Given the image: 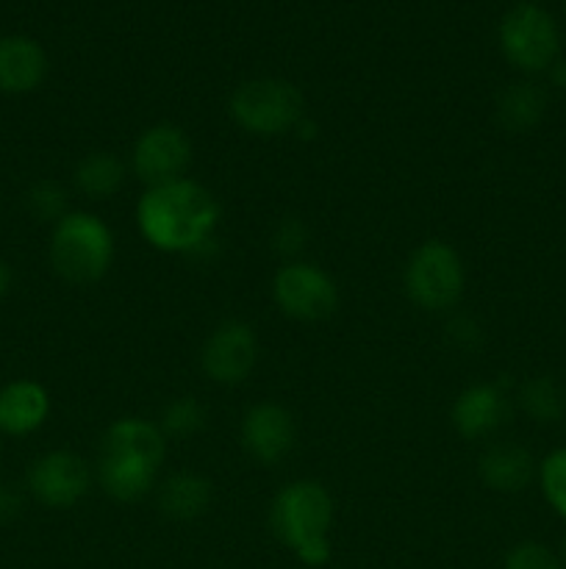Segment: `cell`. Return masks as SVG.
I'll use <instances>...</instances> for the list:
<instances>
[{"label":"cell","mask_w":566,"mask_h":569,"mask_svg":"<svg viewBox=\"0 0 566 569\" xmlns=\"http://www.w3.org/2000/svg\"><path fill=\"white\" fill-rule=\"evenodd\" d=\"M499 53L525 76L547 72L560 59V31L555 17L538 3H519L499 20Z\"/></svg>","instance_id":"cell-6"},{"label":"cell","mask_w":566,"mask_h":569,"mask_svg":"<svg viewBox=\"0 0 566 569\" xmlns=\"http://www.w3.org/2000/svg\"><path fill=\"white\" fill-rule=\"evenodd\" d=\"M536 478L538 489H542L549 509H553L560 520H566V448H558L549 456H544L542 465H538Z\"/></svg>","instance_id":"cell-24"},{"label":"cell","mask_w":566,"mask_h":569,"mask_svg":"<svg viewBox=\"0 0 566 569\" xmlns=\"http://www.w3.org/2000/svg\"><path fill=\"white\" fill-rule=\"evenodd\" d=\"M114 233L103 217L92 211H70L50 231V267L75 287H89L105 278L114 264Z\"/></svg>","instance_id":"cell-3"},{"label":"cell","mask_w":566,"mask_h":569,"mask_svg":"<svg viewBox=\"0 0 566 569\" xmlns=\"http://www.w3.org/2000/svg\"><path fill=\"white\" fill-rule=\"evenodd\" d=\"M530 3H533V0H530Z\"/></svg>","instance_id":"cell-32"},{"label":"cell","mask_w":566,"mask_h":569,"mask_svg":"<svg viewBox=\"0 0 566 569\" xmlns=\"http://www.w3.org/2000/svg\"><path fill=\"white\" fill-rule=\"evenodd\" d=\"M205 420H209V415H205L203 403L192 395H181L164 406L159 428L166 439H189L203 431Z\"/></svg>","instance_id":"cell-22"},{"label":"cell","mask_w":566,"mask_h":569,"mask_svg":"<svg viewBox=\"0 0 566 569\" xmlns=\"http://www.w3.org/2000/svg\"><path fill=\"white\" fill-rule=\"evenodd\" d=\"M26 487L39 506L64 511L87 498L92 487V470L72 450H50L28 467Z\"/></svg>","instance_id":"cell-9"},{"label":"cell","mask_w":566,"mask_h":569,"mask_svg":"<svg viewBox=\"0 0 566 569\" xmlns=\"http://www.w3.org/2000/svg\"><path fill=\"white\" fill-rule=\"evenodd\" d=\"M447 339L458 350H475L483 339V328L472 317L458 315L447 322Z\"/></svg>","instance_id":"cell-27"},{"label":"cell","mask_w":566,"mask_h":569,"mask_svg":"<svg viewBox=\"0 0 566 569\" xmlns=\"http://www.w3.org/2000/svg\"><path fill=\"white\" fill-rule=\"evenodd\" d=\"M228 114L250 137H286L305 117V98L286 78H247L228 98Z\"/></svg>","instance_id":"cell-4"},{"label":"cell","mask_w":566,"mask_h":569,"mask_svg":"<svg viewBox=\"0 0 566 569\" xmlns=\"http://www.w3.org/2000/svg\"><path fill=\"white\" fill-rule=\"evenodd\" d=\"M155 500H159V509L166 520L192 522L209 511L214 489H211L209 478L200 476V472L181 470L166 476L155 487Z\"/></svg>","instance_id":"cell-17"},{"label":"cell","mask_w":566,"mask_h":569,"mask_svg":"<svg viewBox=\"0 0 566 569\" xmlns=\"http://www.w3.org/2000/svg\"><path fill=\"white\" fill-rule=\"evenodd\" d=\"M155 478H159V467L131 459V456L100 450L98 467H94V481L117 503H139V500H144L159 487Z\"/></svg>","instance_id":"cell-16"},{"label":"cell","mask_w":566,"mask_h":569,"mask_svg":"<svg viewBox=\"0 0 566 569\" xmlns=\"http://www.w3.org/2000/svg\"><path fill=\"white\" fill-rule=\"evenodd\" d=\"M516 400H519V409L542 426H553L566 415V392L553 376L527 378L516 389Z\"/></svg>","instance_id":"cell-21"},{"label":"cell","mask_w":566,"mask_h":569,"mask_svg":"<svg viewBox=\"0 0 566 569\" xmlns=\"http://www.w3.org/2000/svg\"><path fill=\"white\" fill-rule=\"evenodd\" d=\"M403 287L416 309L431 315L455 309L466 289L464 259L444 239H427L405 261Z\"/></svg>","instance_id":"cell-5"},{"label":"cell","mask_w":566,"mask_h":569,"mask_svg":"<svg viewBox=\"0 0 566 569\" xmlns=\"http://www.w3.org/2000/svg\"><path fill=\"white\" fill-rule=\"evenodd\" d=\"M239 439L250 459L264 467H275L294 450L297 426L292 411L283 409L281 403H255L242 417Z\"/></svg>","instance_id":"cell-11"},{"label":"cell","mask_w":566,"mask_h":569,"mask_svg":"<svg viewBox=\"0 0 566 569\" xmlns=\"http://www.w3.org/2000/svg\"><path fill=\"white\" fill-rule=\"evenodd\" d=\"M547 114V89L542 83L522 78L499 89L494 103V120L508 133H527Z\"/></svg>","instance_id":"cell-19"},{"label":"cell","mask_w":566,"mask_h":569,"mask_svg":"<svg viewBox=\"0 0 566 569\" xmlns=\"http://www.w3.org/2000/svg\"><path fill=\"white\" fill-rule=\"evenodd\" d=\"M536 472L538 465L533 453L516 442L488 445L477 459V478L483 481V487L497 495L525 492Z\"/></svg>","instance_id":"cell-15"},{"label":"cell","mask_w":566,"mask_h":569,"mask_svg":"<svg viewBox=\"0 0 566 569\" xmlns=\"http://www.w3.org/2000/svg\"><path fill=\"white\" fill-rule=\"evenodd\" d=\"M333 515L331 492L320 481L297 478L272 498L270 528L300 565L316 569L331 561Z\"/></svg>","instance_id":"cell-2"},{"label":"cell","mask_w":566,"mask_h":569,"mask_svg":"<svg viewBox=\"0 0 566 569\" xmlns=\"http://www.w3.org/2000/svg\"><path fill=\"white\" fill-rule=\"evenodd\" d=\"M194 148L189 133L175 122H155L137 137L131 150V170L144 189L189 178Z\"/></svg>","instance_id":"cell-8"},{"label":"cell","mask_w":566,"mask_h":569,"mask_svg":"<svg viewBox=\"0 0 566 569\" xmlns=\"http://www.w3.org/2000/svg\"><path fill=\"white\" fill-rule=\"evenodd\" d=\"M220 220V200L194 178L144 189L137 203L139 233L159 253L203 259L214 250Z\"/></svg>","instance_id":"cell-1"},{"label":"cell","mask_w":566,"mask_h":569,"mask_svg":"<svg viewBox=\"0 0 566 569\" xmlns=\"http://www.w3.org/2000/svg\"><path fill=\"white\" fill-rule=\"evenodd\" d=\"M103 450L161 467L166 456V437L159 422H150L144 417H120L105 428Z\"/></svg>","instance_id":"cell-18"},{"label":"cell","mask_w":566,"mask_h":569,"mask_svg":"<svg viewBox=\"0 0 566 569\" xmlns=\"http://www.w3.org/2000/svg\"><path fill=\"white\" fill-rule=\"evenodd\" d=\"M558 559H560V565H564V569H566V537L560 539V548H558Z\"/></svg>","instance_id":"cell-31"},{"label":"cell","mask_w":566,"mask_h":569,"mask_svg":"<svg viewBox=\"0 0 566 569\" xmlns=\"http://www.w3.org/2000/svg\"><path fill=\"white\" fill-rule=\"evenodd\" d=\"M259 337L255 328L244 320H225L209 333L200 350V367L205 378L220 387H236L247 381L259 365Z\"/></svg>","instance_id":"cell-10"},{"label":"cell","mask_w":566,"mask_h":569,"mask_svg":"<svg viewBox=\"0 0 566 569\" xmlns=\"http://www.w3.org/2000/svg\"><path fill=\"white\" fill-rule=\"evenodd\" d=\"M26 209L31 211L33 220L39 222H55L64 214H70V198H67V189L59 181H37L26 192Z\"/></svg>","instance_id":"cell-23"},{"label":"cell","mask_w":566,"mask_h":569,"mask_svg":"<svg viewBox=\"0 0 566 569\" xmlns=\"http://www.w3.org/2000/svg\"><path fill=\"white\" fill-rule=\"evenodd\" d=\"M272 300L289 320L322 322L338 309V287L311 261H286L272 276Z\"/></svg>","instance_id":"cell-7"},{"label":"cell","mask_w":566,"mask_h":569,"mask_svg":"<svg viewBox=\"0 0 566 569\" xmlns=\"http://www.w3.org/2000/svg\"><path fill=\"white\" fill-rule=\"evenodd\" d=\"M11 283H14V270L9 267V261L0 259V300L11 292Z\"/></svg>","instance_id":"cell-30"},{"label":"cell","mask_w":566,"mask_h":569,"mask_svg":"<svg viewBox=\"0 0 566 569\" xmlns=\"http://www.w3.org/2000/svg\"><path fill=\"white\" fill-rule=\"evenodd\" d=\"M48 78V53L22 33L0 37V94L37 92Z\"/></svg>","instance_id":"cell-13"},{"label":"cell","mask_w":566,"mask_h":569,"mask_svg":"<svg viewBox=\"0 0 566 569\" xmlns=\"http://www.w3.org/2000/svg\"><path fill=\"white\" fill-rule=\"evenodd\" d=\"M547 78L555 89H566V59L555 61V64L547 70Z\"/></svg>","instance_id":"cell-29"},{"label":"cell","mask_w":566,"mask_h":569,"mask_svg":"<svg viewBox=\"0 0 566 569\" xmlns=\"http://www.w3.org/2000/svg\"><path fill=\"white\" fill-rule=\"evenodd\" d=\"M503 569H564L558 553L542 542H519L505 553Z\"/></svg>","instance_id":"cell-26"},{"label":"cell","mask_w":566,"mask_h":569,"mask_svg":"<svg viewBox=\"0 0 566 569\" xmlns=\"http://www.w3.org/2000/svg\"><path fill=\"white\" fill-rule=\"evenodd\" d=\"M22 506H26V498L20 489L14 483H0V526L17 520L22 515Z\"/></svg>","instance_id":"cell-28"},{"label":"cell","mask_w":566,"mask_h":569,"mask_svg":"<svg viewBox=\"0 0 566 569\" xmlns=\"http://www.w3.org/2000/svg\"><path fill=\"white\" fill-rule=\"evenodd\" d=\"M50 395L31 378H17L0 389V437H31L48 422Z\"/></svg>","instance_id":"cell-14"},{"label":"cell","mask_w":566,"mask_h":569,"mask_svg":"<svg viewBox=\"0 0 566 569\" xmlns=\"http://www.w3.org/2000/svg\"><path fill=\"white\" fill-rule=\"evenodd\" d=\"M270 244L275 256H281L283 264L286 261H300V253L309 248V228L297 217H283L275 226V231H272Z\"/></svg>","instance_id":"cell-25"},{"label":"cell","mask_w":566,"mask_h":569,"mask_svg":"<svg viewBox=\"0 0 566 569\" xmlns=\"http://www.w3.org/2000/svg\"><path fill=\"white\" fill-rule=\"evenodd\" d=\"M128 178L125 161L109 150H92L83 156L72 172V183L89 200H111L122 192Z\"/></svg>","instance_id":"cell-20"},{"label":"cell","mask_w":566,"mask_h":569,"mask_svg":"<svg viewBox=\"0 0 566 569\" xmlns=\"http://www.w3.org/2000/svg\"><path fill=\"white\" fill-rule=\"evenodd\" d=\"M508 415L511 403L503 383H472L453 400L449 422L461 439L477 442L497 433L508 422Z\"/></svg>","instance_id":"cell-12"}]
</instances>
